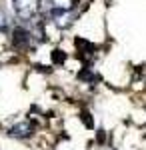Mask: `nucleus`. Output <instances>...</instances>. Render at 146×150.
<instances>
[{"label": "nucleus", "mask_w": 146, "mask_h": 150, "mask_svg": "<svg viewBox=\"0 0 146 150\" xmlns=\"http://www.w3.org/2000/svg\"><path fill=\"white\" fill-rule=\"evenodd\" d=\"M10 2H12V8H14L18 18L30 20V18H34V14L38 10V2L40 0H10Z\"/></svg>", "instance_id": "nucleus-1"}, {"label": "nucleus", "mask_w": 146, "mask_h": 150, "mask_svg": "<svg viewBox=\"0 0 146 150\" xmlns=\"http://www.w3.org/2000/svg\"><path fill=\"white\" fill-rule=\"evenodd\" d=\"M48 14H50V18L54 20L58 28H68L72 20H74V14L72 10H60V8H48Z\"/></svg>", "instance_id": "nucleus-2"}, {"label": "nucleus", "mask_w": 146, "mask_h": 150, "mask_svg": "<svg viewBox=\"0 0 146 150\" xmlns=\"http://www.w3.org/2000/svg\"><path fill=\"white\" fill-rule=\"evenodd\" d=\"M32 132H34V126L30 122H18V124L10 126V130H8V134L14 136V138H28V136H32Z\"/></svg>", "instance_id": "nucleus-3"}, {"label": "nucleus", "mask_w": 146, "mask_h": 150, "mask_svg": "<svg viewBox=\"0 0 146 150\" xmlns=\"http://www.w3.org/2000/svg\"><path fill=\"white\" fill-rule=\"evenodd\" d=\"M32 40V32L30 30H24V28H16L14 30V36H12V44L16 48H24L30 44Z\"/></svg>", "instance_id": "nucleus-4"}, {"label": "nucleus", "mask_w": 146, "mask_h": 150, "mask_svg": "<svg viewBox=\"0 0 146 150\" xmlns=\"http://www.w3.org/2000/svg\"><path fill=\"white\" fill-rule=\"evenodd\" d=\"M76 48H78V52H80V56L82 58H86V56H92L94 54V50H96V46L94 44H90L88 40H84V38H76Z\"/></svg>", "instance_id": "nucleus-5"}, {"label": "nucleus", "mask_w": 146, "mask_h": 150, "mask_svg": "<svg viewBox=\"0 0 146 150\" xmlns=\"http://www.w3.org/2000/svg\"><path fill=\"white\" fill-rule=\"evenodd\" d=\"M76 0H50V8H60V10H72Z\"/></svg>", "instance_id": "nucleus-6"}, {"label": "nucleus", "mask_w": 146, "mask_h": 150, "mask_svg": "<svg viewBox=\"0 0 146 150\" xmlns=\"http://www.w3.org/2000/svg\"><path fill=\"white\" fill-rule=\"evenodd\" d=\"M78 78H80V80H88V82H94L96 78H98V76H96V74H94V72H92L90 68H86V70H82V72L78 74Z\"/></svg>", "instance_id": "nucleus-7"}, {"label": "nucleus", "mask_w": 146, "mask_h": 150, "mask_svg": "<svg viewBox=\"0 0 146 150\" xmlns=\"http://www.w3.org/2000/svg\"><path fill=\"white\" fill-rule=\"evenodd\" d=\"M64 60H66V54H64L62 50H58V48L52 50V62H54V64H62Z\"/></svg>", "instance_id": "nucleus-8"}, {"label": "nucleus", "mask_w": 146, "mask_h": 150, "mask_svg": "<svg viewBox=\"0 0 146 150\" xmlns=\"http://www.w3.org/2000/svg\"><path fill=\"white\" fill-rule=\"evenodd\" d=\"M80 118H82V122H84L86 128H94V122H92V118H90L88 110H82V112H80Z\"/></svg>", "instance_id": "nucleus-9"}, {"label": "nucleus", "mask_w": 146, "mask_h": 150, "mask_svg": "<svg viewBox=\"0 0 146 150\" xmlns=\"http://www.w3.org/2000/svg\"><path fill=\"white\" fill-rule=\"evenodd\" d=\"M6 24H8V18H6L4 10L0 8V30H4V28H6Z\"/></svg>", "instance_id": "nucleus-10"}]
</instances>
